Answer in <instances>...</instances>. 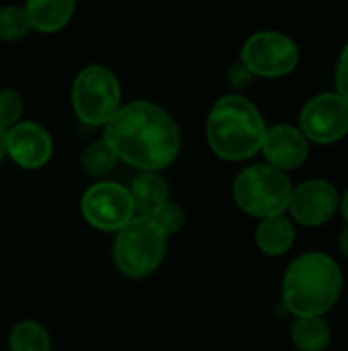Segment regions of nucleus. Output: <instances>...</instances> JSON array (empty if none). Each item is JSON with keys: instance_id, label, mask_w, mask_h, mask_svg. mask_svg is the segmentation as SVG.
Here are the masks:
<instances>
[{"instance_id": "412c9836", "label": "nucleus", "mask_w": 348, "mask_h": 351, "mask_svg": "<svg viewBox=\"0 0 348 351\" xmlns=\"http://www.w3.org/2000/svg\"><path fill=\"white\" fill-rule=\"evenodd\" d=\"M150 220L160 228V232L168 239L172 234H176L183 226H185V210L174 204V202H166L156 214L150 216Z\"/></svg>"}, {"instance_id": "dca6fc26", "label": "nucleus", "mask_w": 348, "mask_h": 351, "mask_svg": "<svg viewBox=\"0 0 348 351\" xmlns=\"http://www.w3.org/2000/svg\"><path fill=\"white\" fill-rule=\"evenodd\" d=\"M291 341L299 351H324L332 341V333L322 317H306L291 325Z\"/></svg>"}, {"instance_id": "6e6552de", "label": "nucleus", "mask_w": 348, "mask_h": 351, "mask_svg": "<svg viewBox=\"0 0 348 351\" xmlns=\"http://www.w3.org/2000/svg\"><path fill=\"white\" fill-rule=\"evenodd\" d=\"M82 218L96 230L117 232L135 218L129 189L115 181L92 183L80 199Z\"/></svg>"}, {"instance_id": "aec40b11", "label": "nucleus", "mask_w": 348, "mask_h": 351, "mask_svg": "<svg viewBox=\"0 0 348 351\" xmlns=\"http://www.w3.org/2000/svg\"><path fill=\"white\" fill-rule=\"evenodd\" d=\"M25 111V101L14 88H0V128L10 130L21 121Z\"/></svg>"}, {"instance_id": "a878e982", "label": "nucleus", "mask_w": 348, "mask_h": 351, "mask_svg": "<svg viewBox=\"0 0 348 351\" xmlns=\"http://www.w3.org/2000/svg\"><path fill=\"white\" fill-rule=\"evenodd\" d=\"M340 210H343V216H345V220H347V226H348V189H347V193L343 195V199H340Z\"/></svg>"}, {"instance_id": "393cba45", "label": "nucleus", "mask_w": 348, "mask_h": 351, "mask_svg": "<svg viewBox=\"0 0 348 351\" xmlns=\"http://www.w3.org/2000/svg\"><path fill=\"white\" fill-rule=\"evenodd\" d=\"M6 156V130L0 128V160Z\"/></svg>"}, {"instance_id": "f03ea898", "label": "nucleus", "mask_w": 348, "mask_h": 351, "mask_svg": "<svg viewBox=\"0 0 348 351\" xmlns=\"http://www.w3.org/2000/svg\"><path fill=\"white\" fill-rule=\"evenodd\" d=\"M207 144L222 160H248L263 148L267 123L256 105L242 95H224L209 109Z\"/></svg>"}, {"instance_id": "f8f14e48", "label": "nucleus", "mask_w": 348, "mask_h": 351, "mask_svg": "<svg viewBox=\"0 0 348 351\" xmlns=\"http://www.w3.org/2000/svg\"><path fill=\"white\" fill-rule=\"evenodd\" d=\"M260 150L267 158V165L287 173L299 169L308 160L310 142L306 140L299 128L289 123H277L273 128H267Z\"/></svg>"}, {"instance_id": "a211bd4d", "label": "nucleus", "mask_w": 348, "mask_h": 351, "mask_svg": "<svg viewBox=\"0 0 348 351\" xmlns=\"http://www.w3.org/2000/svg\"><path fill=\"white\" fill-rule=\"evenodd\" d=\"M117 156L111 150V146L101 138L98 142L90 144L82 154H80V171L86 177L92 179H103L107 177L115 167H117Z\"/></svg>"}, {"instance_id": "4be33fe9", "label": "nucleus", "mask_w": 348, "mask_h": 351, "mask_svg": "<svg viewBox=\"0 0 348 351\" xmlns=\"http://www.w3.org/2000/svg\"><path fill=\"white\" fill-rule=\"evenodd\" d=\"M336 93L348 103V43L345 45L336 66Z\"/></svg>"}, {"instance_id": "5701e85b", "label": "nucleus", "mask_w": 348, "mask_h": 351, "mask_svg": "<svg viewBox=\"0 0 348 351\" xmlns=\"http://www.w3.org/2000/svg\"><path fill=\"white\" fill-rule=\"evenodd\" d=\"M252 80H254V74L242 62H236V64L230 66V70H228V82L232 86L242 88V86H248Z\"/></svg>"}, {"instance_id": "7ed1b4c3", "label": "nucleus", "mask_w": 348, "mask_h": 351, "mask_svg": "<svg viewBox=\"0 0 348 351\" xmlns=\"http://www.w3.org/2000/svg\"><path fill=\"white\" fill-rule=\"evenodd\" d=\"M343 271L326 253L297 257L283 278V304L295 319L324 317L340 298Z\"/></svg>"}, {"instance_id": "9b49d317", "label": "nucleus", "mask_w": 348, "mask_h": 351, "mask_svg": "<svg viewBox=\"0 0 348 351\" xmlns=\"http://www.w3.org/2000/svg\"><path fill=\"white\" fill-rule=\"evenodd\" d=\"M6 156L21 169H43L53 156L51 134L37 121H18L6 130Z\"/></svg>"}, {"instance_id": "39448f33", "label": "nucleus", "mask_w": 348, "mask_h": 351, "mask_svg": "<svg viewBox=\"0 0 348 351\" xmlns=\"http://www.w3.org/2000/svg\"><path fill=\"white\" fill-rule=\"evenodd\" d=\"M164 255L166 237L150 218L135 216L115 232L113 261L117 269L131 280L152 276L164 261Z\"/></svg>"}, {"instance_id": "f257e3e1", "label": "nucleus", "mask_w": 348, "mask_h": 351, "mask_svg": "<svg viewBox=\"0 0 348 351\" xmlns=\"http://www.w3.org/2000/svg\"><path fill=\"white\" fill-rule=\"evenodd\" d=\"M103 140L117 160L142 173H160L180 154L183 136L174 117L152 101H131L121 105L117 115L105 125Z\"/></svg>"}, {"instance_id": "20e7f679", "label": "nucleus", "mask_w": 348, "mask_h": 351, "mask_svg": "<svg viewBox=\"0 0 348 351\" xmlns=\"http://www.w3.org/2000/svg\"><path fill=\"white\" fill-rule=\"evenodd\" d=\"M293 185L287 173L271 165H250L234 179V199L238 208L254 218L283 216L289 208Z\"/></svg>"}, {"instance_id": "1a4fd4ad", "label": "nucleus", "mask_w": 348, "mask_h": 351, "mask_svg": "<svg viewBox=\"0 0 348 351\" xmlns=\"http://www.w3.org/2000/svg\"><path fill=\"white\" fill-rule=\"evenodd\" d=\"M299 130L308 142L334 144L348 134V103L338 93L312 97L299 113Z\"/></svg>"}, {"instance_id": "f3484780", "label": "nucleus", "mask_w": 348, "mask_h": 351, "mask_svg": "<svg viewBox=\"0 0 348 351\" xmlns=\"http://www.w3.org/2000/svg\"><path fill=\"white\" fill-rule=\"evenodd\" d=\"M10 351H51V337L47 329L37 321H21L10 329Z\"/></svg>"}, {"instance_id": "423d86ee", "label": "nucleus", "mask_w": 348, "mask_h": 351, "mask_svg": "<svg viewBox=\"0 0 348 351\" xmlns=\"http://www.w3.org/2000/svg\"><path fill=\"white\" fill-rule=\"evenodd\" d=\"M119 78L101 64L82 68L72 82V107L76 117L90 128H105L123 105Z\"/></svg>"}, {"instance_id": "9d476101", "label": "nucleus", "mask_w": 348, "mask_h": 351, "mask_svg": "<svg viewBox=\"0 0 348 351\" xmlns=\"http://www.w3.org/2000/svg\"><path fill=\"white\" fill-rule=\"evenodd\" d=\"M340 197L332 183L324 179H310L293 187L289 197V214L302 226H322L338 210Z\"/></svg>"}, {"instance_id": "6ab92c4d", "label": "nucleus", "mask_w": 348, "mask_h": 351, "mask_svg": "<svg viewBox=\"0 0 348 351\" xmlns=\"http://www.w3.org/2000/svg\"><path fill=\"white\" fill-rule=\"evenodd\" d=\"M31 31V23L25 10V4H8L0 8V39L18 41Z\"/></svg>"}, {"instance_id": "b1692460", "label": "nucleus", "mask_w": 348, "mask_h": 351, "mask_svg": "<svg viewBox=\"0 0 348 351\" xmlns=\"http://www.w3.org/2000/svg\"><path fill=\"white\" fill-rule=\"evenodd\" d=\"M338 249H340V253L348 259V226L338 234Z\"/></svg>"}, {"instance_id": "0eeeda50", "label": "nucleus", "mask_w": 348, "mask_h": 351, "mask_svg": "<svg viewBox=\"0 0 348 351\" xmlns=\"http://www.w3.org/2000/svg\"><path fill=\"white\" fill-rule=\"evenodd\" d=\"M240 62L260 78H281L299 64L297 43L279 31H258L250 35L240 53Z\"/></svg>"}, {"instance_id": "4468645a", "label": "nucleus", "mask_w": 348, "mask_h": 351, "mask_svg": "<svg viewBox=\"0 0 348 351\" xmlns=\"http://www.w3.org/2000/svg\"><path fill=\"white\" fill-rule=\"evenodd\" d=\"M31 29L39 33L62 31L76 12L74 0H29L25 4Z\"/></svg>"}, {"instance_id": "ddd939ff", "label": "nucleus", "mask_w": 348, "mask_h": 351, "mask_svg": "<svg viewBox=\"0 0 348 351\" xmlns=\"http://www.w3.org/2000/svg\"><path fill=\"white\" fill-rule=\"evenodd\" d=\"M127 189L135 216L150 218L166 202H170V187L160 173H139Z\"/></svg>"}, {"instance_id": "2eb2a0df", "label": "nucleus", "mask_w": 348, "mask_h": 351, "mask_svg": "<svg viewBox=\"0 0 348 351\" xmlns=\"http://www.w3.org/2000/svg\"><path fill=\"white\" fill-rule=\"evenodd\" d=\"M295 243V228L289 218L273 216L260 220L256 228V247L271 257L285 255Z\"/></svg>"}]
</instances>
